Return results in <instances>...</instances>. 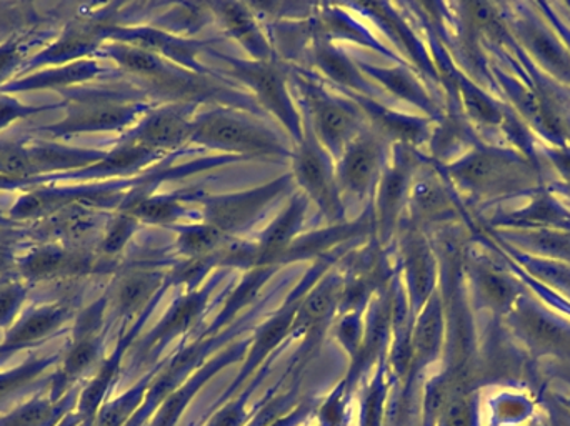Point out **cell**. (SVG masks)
I'll list each match as a JSON object with an SVG mask.
<instances>
[{
  "label": "cell",
  "mask_w": 570,
  "mask_h": 426,
  "mask_svg": "<svg viewBox=\"0 0 570 426\" xmlns=\"http://www.w3.org/2000/svg\"><path fill=\"white\" fill-rule=\"evenodd\" d=\"M305 207L302 202L292 204L287 212L269 228L263 241V254L274 255L294 237L304 218Z\"/></svg>",
  "instance_id": "52a82bcc"
},
{
  "label": "cell",
  "mask_w": 570,
  "mask_h": 426,
  "mask_svg": "<svg viewBox=\"0 0 570 426\" xmlns=\"http://www.w3.org/2000/svg\"><path fill=\"white\" fill-rule=\"evenodd\" d=\"M0 167L10 174H22L27 170V159L13 149H0Z\"/></svg>",
  "instance_id": "ac0fdd59"
},
{
  "label": "cell",
  "mask_w": 570,
  "mask_h": 426,
  "mask_svg": "<svg viewBox=\"0 0 570 426\" xmlns=\"http://www.w3.org/2000/svg\"><path fill=\"white\" fill-rule=\"evenodd\" d=\"M273 189H264L261 192L247 194L243 197H234V199L219 200L213 204L209 209L210 227L217 230H233L247 224L254 217L264 204L273 197Z\"/></svg>",
  "instance_id": "7a4b0ae2"
},
{
  "label": "cell",
  "mask_w": 570,
  "mask_h": 426,
  "mask_svg": "<svg viewBox=\"0 0 570 426\" xmlns=\"http://www.w3.org/2000/svg\"><path fill=\"white\" fill-rule=\"evenodd\" d=\"M220 231L214 227H199L187 230L180 238L183 250L187 254H206L219 240Z\"/></svg>",
  "instance_id": "7c38bea8"
},
{
  "label": "cell",
  "mask_w": 570,
  "mask_h": 426,
  "mask_svg": "<svg viewBox=\"0 0 570 426\" xmlns=\"http://www.w3.org/2000/svg\"><path fill=\"white\" fill-rule=\"evenodd\" d=\"M315 123L331 147L344 146L354 132L352 113L334 102H318L315 106Z\"/></svg>",
  "instance_id": "5b68a950"
},
{
  "label": "cell",
  "mask_w": 570,
  "mask_h": 426,
  "mask_svg": "<svg viewBox=\"0 0 570 426\" xmlns=\"http://www.w3.org/2000/svg\"><path fill=\"white\" fill-rule=\"evenodd\" d=\"M322 66L335 79L344 83L355 82V73L352 67L342 59L341 56L334 52L322 53Z\"/></svg>",
  "instance_id": "9a60e30c"
},
{
  "label": "cell",
  "mask_w": 570,
  "mask_h": 426,
  "mask_svg": "<svg viewBox=\"0 0 570 426\" xmlns=\"http://www.w3.org/2000/svg\"><path fill=\"white\" fill-rule=\"evenodd\" d=\"M60 264H62V257H60V255L37 254L30 258L29 270L33 271V274H46V271L60 267Z\"/></svg>",
  "instance_id": "44dd1931"
},
{
  "label": "cell",
  "mask_w": 570,
  "mask_h": 426,
  "mask_svg": "<svg viewBox=\"0 0 570 426\" xmlns=\"http://www.w3.org/2000/svg\"><path fill=\"white\" fill-rule=\"evenodd\" d=\"M122 62L127 67L134 70H140V72H153L157 69L156 59L149 53L144 52H126L122 57Z\"/></svg>",
  "instance_id": "d6986e66"
},
{
  "label": "cell",
  "mask_w": 570,
  "mask_h": 426,
  "mask_svg": "<svg viewBox=\"0 0 570 426\" xmlns=\"http://www.w3.org/2000/svg\"><path fill=\"white\" fill-rule=\"evenodd\" d=\"M179 214V207L169 200H146L136 207L137 217L147 221H167Z\"/></svg>",
  "instance_id": "5bb4252c"
},
{
  "label": "cell",
  "mask_w": 570,
  "mask_h": 426,
  "mask_svg": "<svg viewBox=\"0 0 570 426\" xmlns=\"http://www.w3.org/2000/svg\"><path fill=\"white\" fill-rule=\"evenodd\" d=\"M298 180L302 186L315 197L317 202L324 204L325 209L334 206V187L328 172L327 162L315 149H304L297 160Z\"/></svg>",
  "instance_id": "3957f363"
},
{
  "label": "cell",
  "mask_w": 570,
  "mask_h": 426,
  "mask_svg": "<svg viewBox=\"0 0 570 426\" xmlns=\"http://www.w3.org/2000/svg\"><path fill=\"white\" fill-rule=\"evenodd\" d=\"M130 231H132V221L127 220V218H122V220L117 221L114 225L112 230H110L109 237L106 240V248L109 251L117 250V248L122 247L126 244L127 238H129Z\"/></svg>",
  "instance_id": "e0dca14e"
},
{
  "label": "cell",
  "mask_w": 570,
  "mask_h": 426,
  "mask_svg": "<svg viewBox=\"0 0 570 426\" xmlns=\"http://www.w3.org/2000/svg\"><path fill=\"white\" fill-rule=\"evenodd\" d=\"M379 172V150L374 143H355L342 164V179L354 192H365Z\"/></svg>",
  "instance_id": "277c9868"
},
{
  "label": "cell",
  "mask_w": 570,
  "mask_h": 426,
  "mask_svg": "<svg viewBox=\"0 0 570 426\" xmlns=\"http://www.w3.org/2000/svg\"><path fill=\"white\" fill-rule=\"evenodd\" d=\"M249 80L271 107L277 109L281 116L287 117L288 106L285 102L284 90L279 79L273 72L256 70V72L249 73Z\"/></svg>",
  "instance_id": "9c48e42d"
},
{
  "label": "cell",
  "mask_w": 570,
  "mask_h": 426,
  "mask_svg": "<svg viewBox=\"0 0 570 426\" xmlns=\"http://www.w3.org/2000/svg\"><path fill=\"white\" fill-rule=\"evenodd\" d=\"M94 348L90 345H80L79 348H76L72 355L69 358V365L73 368V370H80L83 365L89 364L90 358H92Z\"/></svg>",
  "instance_id": "7402d4cb"
},
{
  "label": "cell",
  "mask_w": 570,
  "mask_h": 426,
  "mask_svg": "<svg viewBox=\"0 0 570 426\" xmlns=\"http://www.w3.org/2000/svg\"><path fill=\"white\" fill-rule=\"evenodd\" d=\"M157 288V278L153 275H136V277L127 278L120 288V304L127 310H137L147 304Z\"/></svg>",
  "instance_id": "ba28073f"
},
{
  "label": "cell",
  "mask_w": 570,
  "mask_h": 426,
  "mask_svg": "<svg viewBox=\"0 0 570 426\" xmlns=\"http://www.w3.org/2000/svg\"><path fill=\"white\" fill-rule=\"evenodd\" d=\"M224 17H226L227 26L233 29L237 37L243 39V42H247L250 49H263L264 43L261 42L259 36H257L256 27L244 10L236 6H229L224 10Z\"/></svg>",
  "instance_id": "30bf717a"
},
{
  "label": "cell",
  "mask_w": 570,
  "mask_h": 426,
  "mask_svg": "<svg viewBox=\"0 0 570 426\" xmlns=\"http://www.w3.org/2000/svg\"><path fill=\"white\" fill-rule=\"evenodd\" d=\"M53 324V315L52 314H40L37 317H33L32 320L27 321L23 325L22 330H20L19 337L22 338H33L42 335L43 331L49 330Z\"/></svg>",
  "instance_id": "2e32d148"
},
{
  "label": "cell",
  "mask_w": 570,
  "mask_h": 426,
  "mask_svg": "<svg viewBox=\"0 0 570 426\" xmlns=\"http://www.w3.org/2000/svg\"><path fill=\"white\" fill-rule=\"evenodd\" d=\"M439 337H441V318L438 311L429 310L415 331V348L419 354L431 355L438 348Z\"/></svg>",
  "instance_id": "8fae6325"
},
{
  "label": "cell",
  "mask_w": 570,
  "mask_h": 426,
  "mask_svg": "<svg viewBox=\"0 0 570 426\" xmlns=\"http://www.w3.org/2000/svg\"><path fill=\"white\" fill-rule=\"evenodd\" d=\"M189 136V126L173 112L159 113L144 126L140 140L146 147H176Z\"/></svg>",
  "instance_id": "8992f818"
},
{
  "label": "cell",
  "mask_w": 570,
  "mask_h": 426,
  "mask_svg": "<svg viewBox=\"0 0 570 426\" xmlns=\"http://www.w3.org/2000/svg\"><path fill=\"white\" fill-rule=\"evenodd\" d=\"M0 264H2V255H0Z\"/></svg>",
  "instance_id": "603a6c76"
},
{
  "label": "cell",
  "mask_w": 570,
  "mask_h": 426,
  "mask_svg": "<svg viewBox=\"0 0 570 426\" xmlns=\"http://www.w3.org/2000/svg\"><path fill=\"white\" fill-rule=\"evenodd\" d=\"M335 290L332 285H324V287L317 288L311 297L305 300L304 308H302V315L307 318L308 321L321 320L322 317L328 314L332 305H334Z\"/></svg>",
  "instance_id": "4fadbf2b"
},
{
  "label": "cell",
  "mask_w": 570,
  "mask_h": 426,
  "mask_svg": "<svg viewBox=\"0 0 570 426\" xmlns=\"http://www.w3.org/2000/svg\"><path fill=\"white\" fill-rule=\"evenodd\" d=\"M445 426H472L471 408L464 402H455L449 407Z\"/></svg>",
  "instance_id": "ffe728a7"
},
{
  "label": "cell",
  "mask_w": 570,
  "mask_h": 426,
  "mask_svg": "<svg viewBox=\"0 0 570 426\" xmlns=\"http://www.w3.org/2000/svg\"><path fill=\"white\" fill-rule=\"evenodd\" d=\"M196 139L199 142L209 143V146L223 147V149L236 150V152H281L279 143L269 132L253 126V123L223 116V113L203 120L197 126Z\"/></svg>",
  "instance_id": "6da1fadb"
}]
</instances>
